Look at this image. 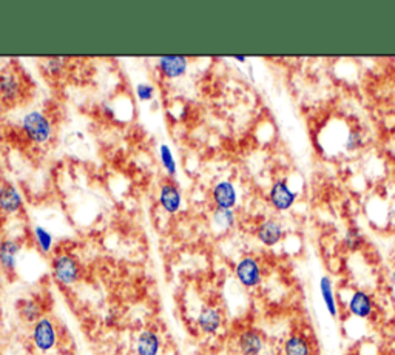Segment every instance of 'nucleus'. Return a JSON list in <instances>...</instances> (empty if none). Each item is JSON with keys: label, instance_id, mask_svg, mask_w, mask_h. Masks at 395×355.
<instances>
[{"label": "nucleus", "instance_id": "nucleus-1", "mask_svg": "<svg viewBox=\"0 0 395 355\" xmlns=\"http://www.w3.org/2000/svg\"><path fill=\"white\" fill-rule=\"evenodd\" d=\"M22 132L36 146H45L53 139V124L45 113L33 110L22 118Z\"/></svg>", "mask_w": 395, "mask_h": 355}, {"label": "nucleus", "instance_id": "nucleus-2", "mask_svg": "<svg viewBox=\"0 0 395 355\" xmlns=\"http://www.w3.org/2000/svg\"><path fill=\"white\" fill-rule=\"evenodd\" d=\"M51 274L53 278L60 286H65V288H70L81 279L82 270L81 264L76 256L71 253H57L56 256H53L51 260Z\"/></svg>", "mask_w": 395, "mask_h": 355}, {"label": "nucleus", "instance_id": "nucleus-3", "mask_svg": "<svg viewBox=\"0 0 395 355\" xmlns=\"http://www.w3.org/2000/svg\"><path fill=\"white\" fill-rule=\"evenodd\" d=\"M235 277L238 283L246 289H255L263 281V267L261 263L255 256H242V258L235 264Z\"/></svg>", "mask_w": 395, "mask_h": 355}, {"label": "nucleus", "instance_id": "nucleus-4", "mask_svg": "<svg viewBox=\"0 0 395 355\" xmlns=\"http://www.w3.org/2000/svg\"><path fill=\"white\" fill-rule=\"evenodd\" d=\"M32 340L34 347L42 354L53 351L57 344V329L48 316H42L39 321L33 324Z\"/></svg>", "mask_w": 395, "mask_h": 355}, {"label": "nucleus", "instance_id": "nucleus-5", "mask_svg": "<svg viewBox=\"0 0 395 355\" xmlns=\"http://www.w3.org/2000/svg\"><path fill=\"white\" fill-rule=\"evenodd\" d=\"M235 346L240 355H261L265 347V340L258 329L246 328L237 335Z\"/></svg>", "mask_w": 395, "mask_h": 355}, {"label": "nucleus", "instance_id": "nucleus-6", "mask_svg": "<svg viewBox=\"0 0 395 355\" xmlns=\"http://www.w3.org/2000/svg\"><path fill=\"white\" fill-rule=\"evenodd\" d=\"M22 96V82L16 71H0V101L4 104H16Z\"/></svg>", "mask_w": 395, "mask_h": 355}, {"label": "nucleus", "instance_id": "nucleus-7", "mask_svg": "<svg viewBox=\"0 0 395 355\" xmlns=\"http://www.w3.org/2000/svg\"><path fill=\"white\" fill-rule=\"evenodd\" d=\"M223 314L215 306H204L196 316V326L204 335H216L223 328Z\"/></svg>", "mask_w": 395, "mask_h": 355}, {"label": "nucleus", "instance_id": "nucleus-8", "mask_svg": "<svg viewBox=\"0 0 395 355\" xmlns=\"http://www.w3.org/2000/svg\"><path fill=\"white\" fill-rule=\"evenodd\" d=\"M296 200V193L289 187L286 179H278L272 184L269 190V202L273 209L284 211L291 209Z\"/></svg>", "mask_w": 395, "mask_h": 355}, {"label": "nucleus", "instance_id": "nucleus-9", "mask_svg": "<svg viewBox=\"0 0 395 355\" xmlns=\"http://www.w3.org/2000/svg\"><path fill=\"white\" fill-rule=\"evenodd\" d=\"M347 311L355 319L368 320L374 314V300L366 291L356 289L347 301Z\"/></svg>", "mask_w": 395, "mask_h": 355}, {"label": "nucleus", "instance_id": "nucleus-10", "mask_svg": "<svg viewBox=\"0 0 395 355\" xmlns=\"http://www.w3.org/2000/svg\"><path fill=\"white\" fill-rule=\"evenodd\" d=\"M22 246L18 239L4 238L0 241V269L6 274H14L18 269V260Z\"/></svg>", "mask_w": 395, "mask_h": 355}, {"label": "nucleus", "instance_id": "nucleus-11", "mask_svg": "<svg viewBox=\"0 0 395 355\" xmlns=\"http://www.w3.org/2000/svg\"><path fill=\"white\" fill-rule=\"evenodd\" d=\"M284 237V228L278 220L268 218L256 229V238L265 247H275Z\"/></svg>", "mask_w": 395, "mask_h": 355}, {"label": "nucleus", "instance_id": "nucleus-12", "mask_svg": "<svg viewBox=\"0 0 395 355\" xmlns=\"http://www.w3.org/2000/svg\"><path fill=\"white\" fill-rule=\"evenodd\" d=\"M162 340L153 329L141 330L134 342L136 355H161Z\"/></svg>", "mask_w": 395, "mask_h": 355}, {"label": "nucleus", "instance_id": "nucleus-13", "mask_svg": "<svg viewBox=\"0 0 395 355\" xmlns=\"http://www.w3.org/2000/svg\"><path fill=\"white\" fill-rule=\"evenodd\" d=\"M212 200L218 209H233L238 202L237 187L230 181H219L212 190Z\"/></svg>", "mask_w": 395, "mask_h": 355}, {"label": "nucleus", "instance_id": "nucleus-14", "mask_svg": "<svg viewBox=\"0 0 395 355\" xmlns=\"http://www.w3.org/2000/svg\"><path fill=\"white\" fill-rule=\"evenodd\" d=\"M158 68L167 79H179L184 76L188 68L186 56H161L158 59Z\"/></svg>", "mask_w": 395, "mask_h": 355}, {"label": "nucleus", "instance_id": "nucleus-15", "mask_svg": "<svg viewBox=\"0 0 395 355\" xmlns=\"http://www.w3.org/2000/svg\"><path fill=\"white\" fill-rule=\"evenodd\" d=\"M24 207V200L16 187L10 183L0 186V211L5 215H14Z\"/></svg>", "mask_w": 395, "mask_h": 355}, {"label": "nucleus", "instance_id": "nucleus-16", "mask_svg": "<svg viewBox=\"0 0 395 355\" xmlns=\"http://www.w3.org/2000/svg\"><path fill=\"white\" fill-rule=\"evenodd\" d=\"M159 204H161V207L167 214H178L182 206V193L179 187L173 183L162 184L161 190H159Z\"/></svg>", "mask_w": 395, "mask_h": 355}, {"label": "nucleus", "instance_id": "nucleus-17", "mask_svg": "<svg viewBox=\"0 0 395 355\" xmlns=\"http://www.w3.org/2000/svg\"><path fill=\"white\" fill-rule=\"evenodd\" d=\"M320 293L323 298V303L326 306V311L332 316V319H338L340 315V307L337 301V293H335V286H333L332 278L324 275L320 278Z\"/></svg>", "mask_w": 395, "mask_h": 355}, {"label": "nucleus", "instance_id": "nucleus-18", "mask_svg": "<svg viewBox=\"0 0 395 355\" xmlns=\"http://www.w3.org/2000/svg\"><path fill=\"white\" fill-rule=\"evenodd\" d=\"M314 349L310 344L309 338L306 335L300 334V332H293V334L286 338L283 344V355H312Z\"/></svg>", "mask_w": 395, "mask_h": 355}, {"label": "nucleus", "instance_id": "nucleus-19", "mask_svg": "<svg viewBox=\"0 0 395 355\" xmlns=\"http://www.w3.org/2000/svg\"><path fill=\"white\" fill-rule=\"evenodd\" d=\"M19 315L25 323L34 324L42 319V305L36 298H24L19 303Z\"/></svg>", "mask_w": 395, "mask_h": 355}, {"label": "nucleus", "instance_id": "nucleus-20", "mask_svg": "<svg viewBox=\"0 0 395 355\" xmlns=\"http://www.w3.org/2000/svg\"><path fill=\"white\" fill-rule=\"evenodd\" d=\"M212 223L215 224L218 230H230L235 223H237V216H235L233 210L230 209H215L214 215H212Z\"/></svg>", "mask_w": 395, "mask_h": 355}, {"label": "nucleus", "instance_id": "nucleus-21", "mask_svg": "<svg viewBox=\"0 0 395 355\" xmlns=\"http://www.w3.org/2000/svg\"><path fill=\"white\" fill-rule=\"evenodd\" d=\"M33 237L37 247L43 255H50L53 252V247H55V238H53L51 233L42 228V225H36L33 229Z\"/></svg>", "mask_w": 395, "mask_h": 355}, {"label": "nucleus", "instance_id": "nucleus-22", "mask_svg": "<svg viewBox=\"0 0 395 355\" xmlns=\"http://www.w3.org/2000/svg\"><path fill=\"white\" fill-rule=\"evenodd\" d=\"M159 160H161V164H162L164 170L167 172V175L172 178L176 175L178 165H176V160H174L170 146H167V144L159 146Z\"/></svg>", "mask_w": 395, "mask_h": 355}, {"label": "nucleus", "instance_id": "nucleus-23", "mask_svg": "<svg viewBox=\"0 0 395 355\" xmlns=\"http://www.w3.org/2000/svg\"><path fill=\"white\" fill-rule=\"evenodd\" d=\"M363 244H364V235L361 233V230L354 228V225L352 228H349L345 233V246L347 251L351 252L359 251Z\"/></svg>", "mask_w": 395, "mask_h": 355}, {"label": "nucleus", "instance_id": "nucleus-24", "mask_svg": "<svg viewBox=\"0 0 395 355\" xmlns=\"http://www.w3.org/2000/svg\"><path fill=\"white\" fill-rule=\"evenodd\" d=\"M67 65V59L65 57H48L43 62V70L48 76H59L60 73L64 71V68Z\"/></svg>", "mask_w": 395, "mask_h": 355}, {"label": "nucleus", "instance_id": "nucleus-25", "mask_svg": "<svg viewBox=\"0 0 395 355\" xmlns=\"http://www.w3.org/2000/svg\"><path fill=\"white\" fill-rule=\"evenodd\" d=\"M363 139H364L363 133L359 130V128H352V130L347 133L345 147L349 150V152H355L356 148H360L363 146Z\"/></svg>", "mask_w": 395, "mask_h": 355}, {"label": "nucleus", "instance_id": "nucleus-26", "mask_svg": "<svg viewBox=\"0 0 395 355\" xmlns=\"http://www.w3.org/2000/svg\"><path fill=\"white\" fill-rule=\"evenodd\" d=\"M156 90L151 84H147V82H142V84L136 85V96L141 102H150L155 97Z\"/></svg>", "mask_w": 395, "mask_h": 355}, {"label": "nucleus", "instance_id": "nucleus-27", "mask_svg": "<svg viewBox=\"0 0 395 355\" xmlns=\"http://www.w3.org/2000/svg\"><path fill=\"white\" fill-rule=\"evenodd\" d=\"M101 110H102V115L107 116V118H113L115 116V109H113V105L109 102H104L101 105Z\"/></svg>", "mask_w": 395, "mask_h": 355}, {"label": "nucleus", "instance_id": "nucleus-28", "mask_svg": "<svg viewBox=\"0 0 395 355\" xmlns=\"http://www.w3.org/2000/svg\"><path fill=\"white\" fill-rule=\"evenodd\" d=\"M233 59L237 60V62H240V64H246V62H247V57H246V56H240V55H237V56H233Z\"/></svg>", "mask_w": 395, "mask_h": 355}, {"label": "nucleus", "instance_id": "nucleus-29", "mask_svg": "<svg viewBox=\"0 0 395 355\" xmlns=\"http://www.w3.org/2000/svg\"><path fill=\"white\" fill-rule=\"evenodd\" d=\"M391 279H392V286H394V291H395V270L392 272V275H391Z\"/></svg>", "mask_w": 395, "mask_h": 355}]
</instances>
